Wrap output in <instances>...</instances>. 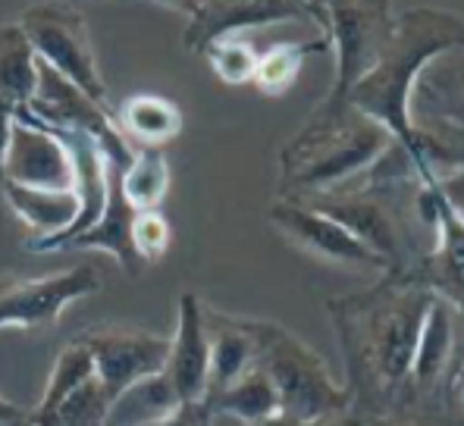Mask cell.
I'll return each instance as SVG.
<instances>
[{
	"label": "cell",
	"instance_id": "cell-23",
	"mask_svg": "<svg viewBox=\"0 0 464 426\" xmlns=\"http://www.w3.org/2000/svg\"><path fill=\"white\" fill-rule=\"evenodd\" d=\"M98 376V363H94V354L92 348L85 345L82 339H72L63 352L57 354L51 367V376H47V386H44V395H41L38 408L32 411V421H44L51 417L72 392H79L85 382H92Z\"/></svg>",
	"mask_w": 464,
	"mask_h": 426
},
{
	"label": "cell",
	"instance_id": "cell-16",
	"mask_svg": "<svg viewBox=\"0 0 464 426\" xmlns=\"http://www.w3.org/2000/svg\"><path fill=\"white\" fill-rule=\"evenodd\" d=\"M135 217H139V210L126 201V195H122V189H120V169L111 163V191H107L104 213H101L98 223H94L92 229H85L82 236H76L66 248L104 251V254H111L129 276H139L141 257L132 242Z\"/></svg>",
	"mask_w": 464,
	"mask_h": 426
},
{
	"label": "cell",
	"instance_id": "cell-30",
	"mask_svg": "<svg viewBox=\"0 0 464 426\" xmlns=\"http://www.w3.org/2000/svg\"><path fill=\"white\" fill-rule=\"evenodd\" d=\"M251 426H311V423H304V421H298V417H292V414H285L283 408L279 411H273V414L267 417H261V421H255Z\"/></svg>",
	"mask_w": 464,
	"mask_h": 426
},
{
	"label": "cell",
	"instance_id": "cell-28",
	"mask_svg": "<svg viewBox=\"0 0 464 426\" xmlns=\"http://www.w3.org/2000/svg\"><path fill=\"white\" fill-rule=\"evenodd\" d=\"M132 242L139 251L141 264H154V260L167 257L169 242H173V229H169V219L160 210H145L135 217Z\"/></svg>",
	"mask_w": 464,
	"mask_h": 426
},
{
	"label": "cell",
	"instance_id": "cell-1",
	"mask_svg": "<svg viewBox=\"0 0 464 426\" xmlns=\"http://www.w3.org/2000/svg\"><path fill=\"white\" fill-rule=\"evenodd\" d=\"M464 51V19L452 10L418 6L392 19V29L377 53L371 73L354 85L348 104L389 129L420 185L440 176L436 144L414 126L411 101L420 75L446 53Z\"/></svg>",
	"mask_w": 464,
	"mask_h": 426
},
{
	"label": "cell",
	"instance_id": "cell-3",
	"mask_svg": "<svg viewBox=\"0 0 464 426\" xmlns=\"http://www.w3.org/2000/svg\"><path fill=\"white\" fill-rule=\"evenodd\" d=\"M399 148L380 122L358 113L352 104L324 107L320 104L279 154L283 185L289 198H314L343 191L345 182L371 176Z\"/></svg>",
	"mask_w": 464,
	"mask_h": 426
},
{
	"label": "cell",
	"instance_id": "cell-17",
	"mask_svg": "<svg viewBox=\"0 0 464 426\" xmlns=\"http://www.w3.org/2000/svg\"><path fill=\"white\" fill-rule=\"evenodd\" d=\"M455 342H459V311L452 301L433 292L411 363V382L420 392H436L440 382L446 380L455 361Z\"/></svg>",
	"mask_w": 464,
	"mask_h": 426
},
{
	"label": "cell",
	"instance_id": "cell-27",
	"mask_svg": "<svg viewBox=\"0 0 464 426\" xmlns=\"http://www.w3.org/2000/svg\"><path fill=\"white\" fill-rule=\"evenodd\" d=\"M111 408L113 398L107 395L101 376L85 382L79 392H72L51 417L44 421H32L35 426H111Z\"/></svg>",
	"mask_w": 464,
	"mask_h": 426
},
{
	"label": "cell",
	"instance_id": "cell-21",
	"mask_svg": "<svg viewBox=\"0 0 464 426\" xmlns=\"http://www.w3.org/2000/svg\"><path fill=\"white\" fill-rule=\"evenodd\" d=\"M326 51H333V47L324 32H320L317 38H304V41H279V44H273L261 53L255 88L264 94V98H283V94L298 82L304 63Z\"/></svg>",
	"mask_w": 464,
	"mask_h": 426
},
{
	"label": "cell",
	"instance_id": "cell-25",
	"mask_svg": "<svg viewBox=\"0 0 464 426\" xmlns=\"http://www.w3.org/2000/svg\"><path fill=\"white\" fill-rule=\"evenodd\" d=\"M169 163L163 157V150L141 148L132 154L126 169H120V189L126 195V201L132 204L139 213L145 210H160V204L169 195Z\"/></svg>",
	"mask_w": 464,
	"mask_h": 426
},
{
	"label": "cell",
	"instance_id": "cell-31",
	"mask_svg": "<svg viewBox=\"0 0 464 426\" xmlns=\"http://www.w3.org/2000/svg\"><path fill=\"white\" fill-rule=\"evenodd\" d=\"M311 426H367L364 417H358V414H336V417H326V421H317V423H311Z\"/></svg>",
	"mask_w": 464,
	"mask_h": 426
},
{
	"label": "cell",
	"instance_id": "cell-8",
	"mask_svg": "<svg viewBox=\"0 0 464 426\" xmlns=\"http://www.w3.org/2000/svg\"><path fill=\"white\" fill-rule=\"evenodd\" d=\"M98 288L101 276L92 264H76L38 279H19L0 295V326L16 333H44L57 326L66 307L94 295Z\"/></svg>",
	"mask_w": 464,
	"mask_h": 426
},
{
	"label": "cell",
	"instance_id": "cell-22",
	"mask_svg": "<svg viewBox=\"0 0 464 426\" xmlns=\"http://www.w3.org/2000/svg\"><path fill=\"white\" fill-rule=\"evenodd\" d=\"M204 404H208L210 414L227 417V421H236L242 426H251L255 421H261V417L279 411V395H276V389H273L270 376L264 373L261 363H257V367L251 370L248 376H242L236 386L208 398Z\"/></svg>",
	"mask_w": 464,
	"mask_h": 426
},
{
	"label": "cell",
	"instance_id": "cell-12",
	"mask_svg": "<svg viewBox=\"0 0 464 426\" xmlns=\"http://www.w3.org/2000/svg\"><path fill=\"white\" fill-rule=\"evenodd\" d=\"M169 10L186 16L182 44L195 53H204L220 38L245 35L257 25H276L283 19L304 16L308 6L283 4V0H242V4H176Z\"/></svg>",
	"mask_w": 464,
	"mask_h": 426
},
{
	"label": "cell",
	"instance_id": "cell-26",
	"mask_svg": "<svg viewBox=\"0 0 464 426\" xmlns=\"http://www.w3.org/2000/svg\"><path fill=\"white\" fill-rule=\"evenodd\" d=\"M261 53L264 51H257V44L248 35H229L214 41L201 57H208L214 75L227 85H255Z\"/></svg>",
	"mask_w": 464,
	"mask_h": 426
},
{
	"label": "cell",
	"instance_id": "cell-10",
	"mask_svg": "<svg viewBox=\"0 0 464 426\" xmlns=\"http://www.w3.org/2000/svg\"><path fill=\"white\" fill-rule=\"evenodd\" d=\"M79 339L92 348L98 376L113 402L126 389L139 386L141 380L163 373L169 361V339L148 333V329L104 326L82 333Z\"/></svg>",
	"mask_w": 464,
	"mask_h": 426
},
{
	"label": "cell",
	"instance_id": "cell-2",
	"mask_svg": "<svg viewBox=\"0 0 464 426\" xmlns=\"http://www.w3.org/2000/svg\"><path fill=\"white\" fill-rule=\"evenodd\" d=\"M430 301L433 288L424 279H386L371 292L330 301L354 380L377 392H395L411 380Z\"/></svg>",
	"mask_w": 464,
	"mask_h": 426
},
{
	"label": "cell",
	"instance_id": "cell-32",
	"mask_svg": "<svg viewBox=\"0 0 464 426\" xmlns=\"http://www.w3.org/2000/svg\"><path fill=\"white\" fill-rule=\"evenodd\" d=\"M13 426H35V423H32V417H29V421H25V423H19V421H16Z\"/></svg>",
	"mask_w": 464,
	"mask_h": 426
},
{
	"label": "cell",
	"instance_id": "cell-14",
	"mask_svg": "<svg viewBox=\"0 0 464 426\" xmlns=\"http://www.w3.org/2000/svg\"><path fill=\"white\" fill-rule=\"evenodd\" d=\"M311 208L324 210L339 226H345L358 242L389 264V270H399L401 254H405V238H401V226L392 217V210L383 201L364 195V191H330V195H314V198H295Z\"/></svg>",
	"mask_w": 464,
	"mask_h": 426
},
{
	"label": "cell",
	"instance_id": "cell-19",
	"mask_svg": "<svg viewBox=\"0 0 464 426\" xmlns=\"http://www.w3.org/2000/svg\"><path fill=\"white\" fill-rule=\"evenodd\" d=\"M210 323V389L208 398L236 386L257 367V342L245 320L208 314Z\"/></svg>",
	"mask_w": 464,
	"mask_h": 426
},
{
	"label": "cell",
	"instance_id": "cell-6",
	"mask_svg": "<svg viewBox=\"0 0 464 426\" xmlns=\"http://www.w3.org/2000/svg\"><path fill=\"white\" fill-rule=\"evenodd\" d=\"M308 16L320 19V29L336 51V79H333L324 107H345L348 94L377 63V53L392 29L389 4H352V6H308Z\"/></svg>",
	"mask_w": 464,
	"mask_h": 426
},
{
	"label": "cell",
	"instance_id": "cell-29",
	"mask_svg": "<svg viewBox=\"0 0 464 426\" xmlns=\"http://www.w3.org/2000/svg\"><path fill=\"white\" fill-rule=\"evenodd\" d=\"M210 423V411L204 402H182L173 414L160 417L154 423H145V426H208Z\"/></svg>",
	"mask_w": 464,
	"mask_h": 426
},
{
	"label": "cell",
	"instance_id": "cell-33",
	"mask_svg": "<svg viewBox=\"0 0 464 426\" xmlns=\"http://www.w3.org/2000/svg\"><path fill=\"white\" fill-rule=\"evenodd\" d=\"M461 404H464V382H461Z\"/></svg>",
	"mask_w": 464,
	"mask_h": 426
},
{
	"label": "cell",
	"instance_id": "cell-15",
	"mask_svg": "<svg viewBox=\"0 0 464 426\" xmlns=\"http://www.w3.org/2000/svg\"><path fill=\"white\" fill-rule=\"evenodd\" d=\"M4 198L10 204V210L29 226L32 251H41L44 245L70 236L72 226L82 217L79 191H51V189H29V185L4 182Z\"/></svg>",
	"mask_w": 464,
	"mask_h": 426
},
{
	"label": "cell",
	"instance_id": "cell-7",
	"mask_svg": "<svg viewBox=\"0 0 464 426\" xmlns=\"http://www.w3.org/2000/svg\"><path fill=\"white\" fill-rule=\"evenodd\" d=\"M4 182L29 185V189L76 191L79 169L72 148L63 135L38 126L23 116L4 120Z\"/></svg>",
	"mask_w": 464,
	"mask_h": 426
},
{
	"label": "cell",
	"instance_id": "cell-5",
	"mask_svg": "<svg viewBox=\"0 0 464 426\" xmlns=\"http://www.w3.org/2000/svg\"><path fill=\"white\" fill-rule=\"evenodd\" d=\"M19 25H23V32L35 44L41 63L51 66L53 73L63 75L76 88H82L98 104L116 110L111 98H107V85L101 79L98 60H94L92 29H88V19L79 6L35 4L29 10H23Z\"/></svg>",
	"mask_w": 464,
	"mask_h": 426
},
{
	"label": "cell",
	"instance_id": "cell-9",
	"mask_svg": "<svg viewBox=\"0 0 464 426\" xmlns=\"http://www.w3.org/2000/svg\"><path fill=\"white\" fill-rule=\"evenodd\" d=\"M267 217L273 229L289 238V245H295L298 251L311 254V257L339 266H354V270L392 273L380 254H373L345 226H339L336 219L326 217L324 210L311 208V204L295 201V198H283V201L273 204Z\"/></svg>",
	"mask_w": 464,
	"mask_h": 426
},
{
	"label": "cell",
	"instance_id": "cell-13",
	"mask_svg": "<svg viewBox=\"0 0 464 426\" xmlns=\"http://www.w3.org/2000/svg\"><path fill=\"white\" fill-rule=\"evenodd\" d=\"M163 373L182 402H208L210 389V323L195 292L179 295L176 333L169 339V361Z\"/></svg>",
	"mask_w": 464,
	"mask_h": 426
},
{
	"label": "cell",
	"instance_id": "cell-18",
	"mask_svg": "<svg viewBox=\"0 0 464 426\" xmlns=\"http://www.w3.org/2000/svg\"><path fill=\"white\" fill-rule=\"evenodd\" d=\"M41 85V60L35 44L19 23H6L0 29V101L4 120L19 116L32 107Z\"/></svg>",
	"mask_w": 464,
	"mask_h": 426
},
{
	"label": "cell",
	"instance_id": "cell-24",
	"mask_svg": "<svg viewBox=\"0 0 464 426\" xmlns=\"http://www.w3.org/2000/svg\"><path fill=\"white\" fill-rule=\"evenodd\" d=\"M182 404L179 392L169 382L167 373H157L151 380H141L139 386L126 389L111 408V426H145L160 417L173 414Z\"/></svg>",
	"mask_w": 464,
	"mask_h": 426
},
{
	"label": "cell",
	"instance_id": "cell-20",
	"mask_svg": "<svg viewBox=\"0 0 464 426\" xmlns=\"http://www.w3.org/2000/svg\"><path fill=\"white\" fill-rule=\"evenodd\" d=\"M116 129L135 148L160 150L182 132V110L163 94H132L116 107Z\"/></svg>",
	"mask_w": 464,
	"mask_h": 426
},
{
	"label": "cell",
	"instance_id": "cell-11",
	"mask_svg": "<svg viewBox=\"0 0 464 426\" xmlns=\"http://www.w3.org/2000/svg\"><path fill=\"white\" fill-rule=\"evenodd\" d=\"M420 208L436 226V251L427 257L424 283L464 311V213L440 176L420 185Z\"/></svg>",
	"mask_w": 464,
	"mask_h": 426
},
{
	"label": "cell",
	"instance_id": "cell-4",
	"mask_svg": "<svg viewBox=\"0 0 464 426\" xmlns=\"http://www.w3.org/2000/svg\"><path fill=\"white\" fill-rule=\"evenodd\" d=\"M257 342V363L270 376L279 408L304 423L345 414L352 389L333 380L330 367L314 348L273 320H245Z\"/></svg>",
	"mask_w": 464,
	"mask_h": 426
}]
</instances>
